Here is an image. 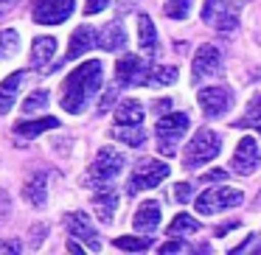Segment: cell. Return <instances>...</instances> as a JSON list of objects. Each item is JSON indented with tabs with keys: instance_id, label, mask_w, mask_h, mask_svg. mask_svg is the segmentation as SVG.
<instances>
[{
	"instance_id": "1",
	"label": "cell",
	"mask_w": 261,
	"mask_h": 255,
	"mask_svg": "<svg viewBox=\"0 0 261 255\" xmlns=\"http://www.w3.org/2000/svg\"><path fill=\"white\" fill-rule=\"evenodd\" d=\"M101 84H104L101 62L93 59V62L79 65V68H76L62 84V98H59V101H62V109L70 112V115L85 112V107L93 101V96H98Z\"/></svg>"
},
{
	"instance_id": "2",
	"label": "cell",
	"mask_w": 261,
	"mask_h": 255,
	"mask_svg": "<svg viewBox=\"0 0 261 255\" xmlns=\"http://www.w3.org/2000/svg\"><path fill=\"white\" fill-rule=\"evenodd\" d=\"M219 149H222V137L216 135L214 129H199L197 135L188 140V146H186V154H182V165L186 168H199V165H205V163H211V160L219 154Z\"/></svg>"
},
{
	"instance_id": "3",
	"label": "cell",
	"mask_w": 261,
	"mask_h": 255,
	"mask_svg": "<svg viewBox=\"0 0 261 255\" xmlns=\"http://www.w3.org/2000/svg\"><path fill=\"white\" fill-rule=\"evenodd\" d=\"M191 126V115L188 112H171V115H163L154 126V135H158V146L166 157L177 152V143L182 140V135L188 132Z\"/></svg>"
},
{
	"instance_id": "4",
	"label": "cell",
	"mask_w": 261,
	"mask_h": 255,
	"mask_svg": "<svg viewBox=\"0 0 261 255\" xmlns=\"http://www.w3.org/2000/svg\"><path fill=\"white\" fill-rule=\"evenodd\" d=\"M242 199H244V193L236 191V188L216 185V188H208L205 193L197 196V210L202 216H216V213H222V210H230V208H236V205H242Z\"/></svg>"
},
{
	"instance_id": "5",
	"label": "cell",
	"mask_w": 261,
	"mask_h": 255,
	"mask_svg": "<svg viewBox=\"0 0 261 255\" xmlns=\"http://www.w3.org/2000/svg\"><path fill=\"white\" fill-rule=\"evenodd\" d=\"M169 177V165L160 163V160H152V157H143L135 163V171L129 177V193H138V191H146V188H154Z\"/></svg>"
},
{
	"instance_id": "6",
	"label": "cell",
	"mask_w": 261,
	"mask_h": 255,
	"mask_svg": "<svg viewBox=\"0 0 261 255\" xmlns=\"http://www.w3.org/2000/svg\"><path fill=\"white\" fill-rule=\"evenodd\" d=\"M76 0H34L31 3V17L42 25H59L73 14Z\"/></svg>"
},
{
	"instance_id": "7",
	"label": "cell",
	"mask_w": 261,
	"mask_h": 255,
	"mask_svg": "<svg viewBox=\"0 0 261 255\" xmlns=\"http://www.w3.org/2000/svg\"><path fill=\"white\" fill-rule=\"evenodd\" d=\"M124 165H126V160L118 149L104 146V149H98L96 160H93V165H90V177L98 182H110L124 171Z\"/></svg>"
},
{
	"instance_id": "8",
	"label": "cell",
	"mask_w": 261,
	"mask_h": 255,
	"mask_svg": "<svg viewBox=\"0 0 261 255\" xmlns=\"http://www.w3.org/2000/svg\"><path fill=\"white\" fill-rule=\"evenodd\" d=\"M149 76H152V68H146V65H143V59L135 56V53L121 56L118 65H115V79H118V84H124V87L149 84Z\"/></svg>"
},
{
	"instance_id": "9",
	"label": "cell",
	"mask_w": 261,
	"mask_h": 255,
	"mask_svg": "<svg viewBox=\"0 0 261 255\" xmlns=\"http://www.w3.org/2000/svg\"><path fill=\"white\" fill-rule=\"evenodd\" d=\"M219 70H222V51L216 45H199L191 62V81L199 84V81L216 76Z\"/></svg>"
},
{
	"instance_id": "10",
	"label": "cell",
	"mask_w": 261,
	"mask_h": 255,
	"mask_svg": "<svg viewBox=\"0 0 261 255\" xmlns=\"http://www.w3.org/2000/svg\"><path fill=\"white\" fill-rule=\"evenodd\" d=\"M258 165H261V152H258L255 137H242L236 152H233V157H230V168L239 177H250V174H255Z\"/></svg>"
},
{
	"instance_id": "11",
	"label": "cell",
	"mask_w": 261,
	"mask_h": 255,
	"mask_svg": "<svg viewBox=\"0 0 261 255\" xmlns=\"http://www.w3.org/2000/svg\"><path fill=\"white\" fill-rule=\"evenodd\" d=\"M197 98L208 118H219V115H225L233 107V96L227 87H205V90H199Z\"/></svg>"
},
{
	"instance_id": "12",
	"label": "cell",
	"mask_w": 261,
	"mask_h": 255,
	"mask_svg": "<svg viewBox=\"0 0 261 255\" xmlns=\"http://www.w3.org/2000/svg\"><path fill=\"white\" fill-rule=\"evenodd\" d=\"M65 224H68L70 236L82 238V241L87 244V249H93V252L101 249V238H98V233L93 230V221H90V216H87V213H82V210L68 213V216H65Z\"/></svg>"
},
{
	"instance_id": "13",
	"label": "cell",
	"mask_w": 261,
	"mask_h": 255,
	"mask_svg": "<svg viewBox=\"0 0 261 255\" xmlns=\"http://www.w3.org/2000/svg\"><path fill=\"white\" fill-rule=\"evenodd\" d=\"M93 202H96V216H98V221L110 224V221L115 219V208H118V193H115V188H113V185H98Z\"/></svg>"
},
{
	"instance_id": "14",
	"label": "cell",
	"mask_w": 261,
	"mask_h": 255,
	"mask_svg": "<svg viewBox=\"0 0 261 255\" xmlns=\"http://www.w3.org/2000/svg\"><path fill=\"white\" fill-rule=\"evenodd\" d=\"M54 53H57V40L54 37H37L31 42V68L45 70L54 62Z\"/></svg>"
},
{
	"instance_id": "15",
	"label": "cell",
	"mask_w": 261,
	"mask_h": 255,
	"mask_svg": "<svg viewBox=\"0 0 261 255\" xmlns=\"http://www.w3.org/2000/svg\"><path fill=\"white\" fill-rule=\"evenodd\" d=\"M98 42V34L90 29V25H79L70 37V45H68V59L76 56H85L87 51H93V45Z\"/></svg>"
},
{
	"instance_id": "16",
	"label": "cell",
	"mask_w": 261,
	"mask_h": 255,
	"mask_svg": "<svg viewBox=\"0 0 261 255\" xmlns=\"http://www.w3.org/2000/svg\"><path fill=\"white\" fill-rule=\"evenodd\" d=\"M160 224V205L158 202H143L132 216V227L141 233H154Z\"/></svg>"
},
{
	"instance_id": "17",
	"label": "cell",
	"mask_w": 261,
	"mask_h": 255,
	"mask_svg": "<svg viewBox=\"0 0 261 255\" xmlns=\"http://www.w3.org/2000/svg\"><path fill=\"white\" fill-rule=\"evenodd\" d=\"M23 79H25V73H23V70H17V73L6 76V79L0 81V115H9V109L14 107Z\"/></svg>"
},
{
	"instance_id": "18",
	"label": "cell",
	"mask_w": 261,
	"mask_h": 255,
	"mask_svg": "<svg viewBox=\"0 0 261 255\" xmlns=\"http://www.w3.org/2000/svg\"><path fill=\"white\" fill-rule=\"evenodd\" d=\"M101 51H124L126 48V31L121 23H110L101 29V34H98V42H96Z\"/></svg>"
},
{
	"instance_id": "19",
	"label": "cell",
	"mask_w": 261,
	"mask_h": 255,
	"mask_svg": "<svg viewBox=\"0 0 261 255\" xmlns=\"http://www.w3.org/2000/svg\"><path fill=\"white\" fill-rule=\"evenodd\" d=\"M48 174H34L29 182L23 185V199L25 202H31L34 208H45V202H48Z\"/></svg>"
},
{
	"instance_id": "20",
	"label": "cell",
	"mask_w": 261,
	"mask_h": 255,
	"mask_svg": "<svg viewBox=\"0 0 261 255\" xmlns=\"http://www.w3.org/2000/svg\"><path fill=\"white\" fill-rule=\"evenodd\" d=\"M138 45H141V51L146 56L158 53V31H154L149 14H138Z\"/></svg>"
},
{
	"instance_id": "21",
	"label": "cell",
	"mask_w": 261,
	"mask_h": 255,
	"mask_svg": "<svg viewBox=\"0 0 261 255\" xmlns=\"http://www.w3.org/2000/svg\"><path fill=\"white\" fill-rule=\"evenodd\" d=\"M216 31H236L239 25V3H227V0H219V9L214 14V23Z\"/></svg>"
},
{
	"instance_id": "22",
	"label": "cell",
	"mask_w": 261,
	"mask_h": 255,
	"mask_svg": "<svg viewBox=\"0 0 261 255\" xmlns=\"http://www.w3.org/2000/svg\"><path fill=\"white\" fill-rule=\"evenodd\" d=\"M113 137L124 140L126 146H143L146 143V129H143V124H118L113 129Z\"/></svg>"
},
{
	"instance_id": "23",
	"label": "cell",
	"mask_w": 261,
	"mask_h": 255,
	"mask_svg": "<svg viewBox=\"0 0 261 255\" xmlns=\"http://www.w3.org/2000/svg\"><path fill=\"white\" fill-rule=\"evenodd\" d=\"M115 124H143V104L135 98H126L115 109Z\"/></svg>"
},
{
	"instance_id": "24",
	"label": "cell",
	"mask_w": 261,
	"mask_h": 255,
	"mask_svg": "<svg viewBox=\"0 0 261 255\" xmlns=\"http://www.w3.org/2000/svg\"><path fill=\"white\" fill-rule=\"evenodd\" d=\"M57 126H59V121H57V118L23 121V124L14 126V135H20V137H37V135H42V132H48V129H57Z\"/></svg>"
},
{
	"instance_id": "25",
	"label": "cell",
	"mask_w": 261,
	"mask_h": 255,
	"mask_svg": "<svg viewBox=\"0 0 261 255\" xmlns=\"http://www.w3.org/2000/svg\"><path fill=\"white\" fill-rule=\"evenodd\" d=\"M197 230H199V221L188 213L174 216L171 224H169V236H191V233H197Z\"/></svg>"
},
{
	"instance_id": "26",
	"label": "cell",
	"mask_w": 261,
	"mask_h": 255,
	"mask_svg": "<svg viewBox=\"0 0 261 255\" xmlns=\"http://www.w3.org/2000/svg\"><path fill=\"white\" fill-rule=\"evenodd\" d=\"M113 244L118 249H124V252H143V249L152 247V238H149V233L146 236H121V238H115Z\"/></svg>"
},
{
	"instance_id": "27",
	"label": "cell",
	"mask_w": 261,
	"mask_h": 255,
	"mask_svg": "<svg viewBox=\"0 0 261 255\" xmlns=\"http://www.w3.org/2000/svg\"><path fill=\"white\" fill-rule=\"evenodd\" d=\"M174 81H177L174 65H158V68H152V76H149V84L152 87H166V84H174Z\"/></svg>"
},
{
	"instance_id": "28",
	"label": "cell",
	"mask_w": 261,
	"mask_h": 255,
	"mask_svg": "<svg viewBox=\"0 0 261 255\" xmlns=\"http://www.w3.org/2000/svg\"><path fill=\"white\" fill-rule=\"evenodd\" d=\"M191 6H194V0H169L163 6V14L169 20H188Z\"/></svg>"
},
{
	"instance_id": "29",
	"label": "cell",
	"mask_w": 261,
	"mask_h": 255,
	"mask_svg": "<svg viewBox=\"0 0 261 255\" xmlns=\"http://www.w3.org/2000/svg\"><path fill=\"white\" fill-rule=\"evenodd\" d=\"M45 107H48V93L45 90L31 93V96L23 101V112L25 115H34V112H40V109H45Z\"/></svg>"
},
{
	"instance_id": "30",
	"label": "cell",
	"mask_w": 261,
	"mask_h": 255,
	"mask_svg": "<svg viewBox=\"0 0 261 255\" xmlns=\"http://www.w3.org/2000/svg\"><path fill=\"white\" fill-rule=\"evenodd\" d=\"M255 121H261V96H255L253 101H250L244 118H239L236 124H239V126H250V124H255Z\"/></svg>"
},
{
	"instance_id": "31",
	"label": "cell",
	"mask_w": 261,
	"mask_h": 255,
	"mask_svg": "<svg viewBox=\"0 0 261 255\" xmlns=\"http://www.w3.org/2000/svg\"><path fill=\"white\" fill-rule=\"evenodd\" d=\"M174 196H177V202H188V199L194 196V185H191V182H177Z\"/></svg>"
},
{
	"instance_id": "32",
	"label": "cell",
	"mask_w": 261,
	"mask_h": 255,
	"mask_svg": "<svg viewBox=\"0 0 261 255\" xmlns=\"http://www.w3.org/2000/svg\"><path fill=\"white\" fill-rule=\"evenodd\" d=\"M160 252H191V247H188V241H166Z\"/></svg>"
},
{
	"instance_id": "33",
	"label": "cell",
	"mask_w": 261,
	"mask_h": 255,
	"mask_svg": "<svg viewBox=\"0 0 261 255\" xmlns=\"http://www.w3.org/2000/svg\"><path fill=\"white\" fill-rule=\"evenodd\" d=\"M216 9H219V0H205V6H202V23H214Z\"/></svg>"
},
{
	"instance_id": "34",
	"label": "cell",
	"mask_w": 261,
	"mask_h": 255,
	"mask_svg": "<svg viewBox=\"0 0 261 255\" xmlns=\"http://www.w3.org/2000/svg\"><path fill=\"white\" fill-rule=\"evenodd\" d=\"M110 6V0H87L85 3V14H98Z\"/></svg>"
},
{
	"instance_id": "35",
	"label": "cell",
	"mask_w": 261,
	"mask_h": 255,
	"mask_svg": "<svg viewBox=\"0 0 261 255\" xmlns=\"http://www.w3.org/2000/svg\"><path fill=\"white\" fill-rule=\"evenodd\" d=\"M0 252H20V241H14V238H3L0 241Z\"/></svg>"
},
{
	"instance_id": "36",
	"label": "cell",
	"mask_w": 261,
	"mask_h": 255,
	"mask_svg": "<svg viewBox=\"0 0 261 255\" xmlns=\"http://www.w3.org/2000/svg\"><path fill=\"white\" fill-rule=\"evenodd\" d=\"M211 180H225V171H208L202 177V182H211Z\"/></svg>"
},
{
	"instance_id": "37",
	"label": "cell",
	"mask_w": 261,
	"mask_h": 255,
	"mask_svg": "<svg viewBox=\"0 0 261 255\" xmlns=\"http://www.w3.org/2000/svg\"><path fill=\"white\" fill-rule=\"evenodd\" d=\"M233 227H239V221H233V224H222V227H216V236H225V233H230Z\"/></svg>"
},
{
	"instance_id": "38",
	"label": "cell",
	"mask_w": 261,
	"mask_h": 255,
	"mask_svg": "<svg viewBox=\"0 0 261 255\" xmlns=\"http://www.w3.org/2000/svg\"><path fill=\"white\" fill-rule=\"evenodd\" d=\"M68 249H70V252H79V255L85 252V249H82V244H79V241H73V238L68 241Z\"/></svg>"
},
{
	"instance_id": "39",
	"label": "cell",
	"mask_w": 261,
	"mask_h": 255,
	"mask_svg": "<svg viewBox=\"0 0 261 255\" xmlns=\"http://www.w3.org/2000/svg\"><path fill=\"white\" fill-rule=\"evenodd\" d=\"M154 107H158V109H169V107H171V101H169V98H166V101H158V104H154Z\"/></svg>"
},
{
	"instance_id": "40",
	"label": "cell",
	"mask_w": 261,
	"mask_h": 255,
	"mask_svg": "<svg viewBox=\"0 0 261 255\" xmlns=\"http://www.w3.org/2000/svg\"><path fill=\"white\" fill-rule=\"evenodd\" d=\"M258 135H261V126H258Z\"/></svg>"
}]
</instances>
